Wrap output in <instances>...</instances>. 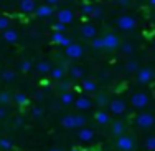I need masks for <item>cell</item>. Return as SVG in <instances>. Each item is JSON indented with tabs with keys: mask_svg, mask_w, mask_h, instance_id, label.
<instances>
[{
	"mask_svg": "<svg viewBox=\"0 0 155 151\" xmlns=\"http://www.w3.org/2000/svg\"><path fill=\"white\" fill-rule=\"evenodd\" d=\"M116 25H117V28H120V30H124V32H130L137 27V22H135V18L130 17V15H120V17H117Z\"/></svg>",
	"mask_w": 155,
	"mask_h": 151,
	"instance_id": "1",
	"label": "cell"
},
{
	"mask_svg": "<svg viewBox=\"0 0 155 151\" xmlns=\"http://www.w3.org/2000/svg\"><path fill=\"white\" fill-rule=\"evenodd\" d=\"M116 148L120 151H132L135 148V139L129 135H120V136H117Z\"/></svg>",
	"mask_w": 155,
	"mask_h": 151,
	"instance_id": "2",
	"label": "cell"
},
{
	"mask_svg": "<svg viewBox=\"0 0 155 151\" xmlns=\"http://www.w3.org/2000/svg\"><path fill=\"white\" fill-rule=\"evenodd\" d=\"M130 105L137 110H143L147 105H149V95L143 93V91H137V93L132 95L130 98Z\"/></svg>",
	"mask_w": 155,
	"mask_h": 151,
	"instance_id": "3",
	"label": "cell"
},
{
	"mask_svg": "<svg viewBox=\"0 0 155 151\" xmlns=\"http://www.w3.org/2000/svg\"><path fill=\"white\" fill-rule=\"evenodd\" d=\"M135 123H137L139 128L147 130V128H152L155 125V116L152 113H140V115H137V118H135Z\"/></svg>",
	"mask_w": 155,
	"mask_h": 151,
	"instance_id": "4",
	"label": "cell"
},
{
	"mask_svg": "<svg viewBox=\"0 0 155 151\" xmlns=\"http://www.w3.org/2000/svg\"><path fill=\"white\" fill-rule=\"evenodd\" d=\"M153 78H155V72H153L152 68H149V67L139 68V72H137V82H139L140 85L150 83Z\"/></svg>",
	"mask_w": 155,
	"mask_h": 151,
	"instance_id": "5",
	"label": "cell"
},
{
	"mask_svg": "<svg viewBox=\"0 0 155 151\" xmlns=\"http://www.w3.org/2000/svg\"><path fill=\"white\" fill-rule=\"evenodd\" d=\"M64 53H66V57L68 58H81L83 57V53H84V50H83V47L79 45V43H74V42H71L68 47H64Z\"/></svg>",
	"mask_w": 155,
	"mask_h": 151,
	"instance_id": "6",
	"label": "cell"
},
{
	"mask_svg": "<svg viewBox=\"0 0 155 151\" xmlns=\"http://www.w3.org/2000/svg\"><path fill=\"white\" fill-rule=\"evenodd\" d=\"M102 42H104V50H109V51H112V50H116V48H119V47H120L119 37L114 35V33L104 35V37H102Z\"/></svg>",
	"mask_w": 155,
	"mask_h": 151,
	"instance_id": "7",
	"label": "cell"
},
{
	"mask_svg": "<svg viewBox=\"0 0 155 151\" xmlns=\"http://www.w3.org/2000/svg\"><path fill=\"white\" fill-rule=\"evenodd\" d=\"M125 108H127V105H125L124 100H120V98H116V100L109 101V110L112 115H124L125 113Z\"/></svg>",
	"mask_w": 155,
	"mask_h": 151,
	"instance_id": "8",
	"label": "cell"
},
{
	"mask_svg": "<svg viewBox=\"0 0 155 151\" xmlns=\"http://www.w3.org/2000/svg\"><path fill=\"white\" fill-rule=\"evenodd\" d=\"M81 37L86 40H93L94 37H97V28L93 23H84L81 27Z\"/></svg>",
	"mask_w": 155,
	"mask_h": 151,
	"instance_id": "9",
	"label": "cell"
},
{
	"mask_svg": "<svg viewBox=\"0 0 155 151\" xmlns=\"http://www.w3.org/2000/svg\"><path fill=\"white\" fill-rule=\"evenodd\" d=\"M51 42L58 43V45H63V47H68L69 43H71V40L64 35V32H53V35H51Z\"/></svg>",
	"mask_w": 155,
	"mask_h": 151,
	"instance_id": "10",
	"label": "cell"
},
{
	"mask_svg": "<svg viewBox=\"0 0 155 151\" xmlns=\"http://www.w3.org/2000/svg\"><path fill=\"white\" fill-rule=\"evenodd\" d=\"M78 138H79L81 141H84V143L93 141V139H94V130H91V128H86V126L79 128V131H78Z\"/></svg>",
	"mask_w": 155,
	"mask_h": 151,
	"instance_id": "11",
	"label": "cell"
},
{
	"mask_svg": "<svg viewBox=\"0 0 155 151\" xmlns=\"http://www.w3.org/2000/svg\"><path fill=\"white\" fill-rule=\"evenodd\" d=\"M35 13H36V17H40V18H46V17H51L54 13V10H53V5H40V7H36L35 9Z\"/></svg>",
	"mask_w": 155,
	"mask_h": 151,
	"instance_id": "12",
	"label": "cell"
},
{
	"mask_svg": "<svg viewBox=\"0 0 155 151\" xmlns=\"http://www.w3.org/2000/svg\"><path fill=\"white\" fill-rule=\"evenodd\" d=\"M56 17H58V22H61V23H64V25L71 23L73 18H74V15H73V12H71L69 9H63V10H60V12L56 13Z\"/></svg>",
	"mask_w": 155,
	"mask_h": 151,
	"instance_id": "13",
	"label": "cell"
},
{
	"mask_svg": "<svg viewBox=\"0 0 155 151\" xmlns=\"http://www.w3.org/2000/svg\"><path fill=\"white\" fill-rule=\"evenodd\" d=\"M73 105H74L78 110L84 111V110H89L91 106H93V100H91V98H87V97H79L78 100H74Z\"/></svg>",
	"mask_w": 155,
	"mask_h": 151,
	"instance_id": "14",
	"label": "cell"
},
{
	"mask_svg": "<svg viewBox=\"0 0 155 151\" xmlns=\"http://www.w3.org/2000/svg\"><path fill=\"white\" fill-rule=\"evenodd\" d=\"M61 126L66 130H74L76 126V115H66L61 118Z\"/></svg>",
	"mask_w": 155,
	"mask_h": 151,
	"instance_id": "15",
	"label": "cell"
},
{
	"mask_svg": "<svg viewBox=\"0 0 155 151\" xmlns=\"http://www.w3.org/2000/svg\"><path fill=\"white\" fill-rule=\"evenodd\" d=\"M36 9L35 0H20V10L23 13H33Z\"/></svg>",
	"mask_w": 155,
	"mask_h": 151,
	"instance_id": "16",
	"label": "cell"
},
{
	"mask_svg": "<svg viewBox=\"0 0 155 151\" xmlns=\"http://www.w3.org/2000/svg\"><path fill=\"white\" fill-rule=\"evenodd\" d=\"M2 37H3V40H5V42H8V43H15L17 40H18V33H17L15 30H12V28L3 30L2 32Z\"/></svg>",
	"mask_w": 155,
	"mask_h": 151,
	"instance_id": "17",
	"label": "cell"
},
{
	"mask_svg": "<svg viewBox=\"0 0 155 151\" xmlns=\"http://www.w3.org/2000/svg\"><path fill=\"white\" fill-rule=\"evenodd\" d=\"M94 120L97 121L99 125H107L109 121H110V116H109L107 111H104V110H99V111L94 115Z\"/></svg>",
	"mask_w": 155,
	"mask_h": 151,
	"instance_id": "18",
	"label": "cell"
},
{
	"mask_svg": "<svg viewBox=\"0 0 155 151\" xmlns=\"http://www.w3.org/2000/svg\"><path fill=\"white\" fill-rule=\"evenodd\" d=\"M35 68H36L38 73H48V72H51V61L41 60V61H38V63L35 65Z\"/></svg>",
	"mask_w": 155,
	"mask_h": 151,
	"instance_id": "19",
	"label": "cell"
},
{
	"mask_svg": "<svg viewBox=\"0 0 155 151\" xmlns=\"http://www.w3.org/2000/svg\"><path fill=\"white\" fill-rule=\"evenodd\" d=\"M81 88H83L84 91H87V93H94V91L97 90V85H96L93 80H83Z\"/></svg>",
	"mask_w": 155,
	"mask_h": 151,
	"instance_id": "20",
	"label": "cell"
},
{
	"mask_svg": "<svg viewBox=\"0 0 155 151\" xmlns=\"http://www.w3.org/2000/svg\"><path fill=\"white\" fill-rule=\"evenodd\" d=\"M61 103H63L64 106L73 105V103H74V95H73L71 91H63V95H61Z\"/></svg>",
	"mask_w": 155,
	"mask_h": 151,
	"instance_id": "21",
	"label": "cell"
},
{
	"mask_svg": "<svg viewBox=\"0 0 155 151\" xmlns=\"http://www.w3.org/2000/svg\"><path fill=\"white\" fill-rule=\"evenodd\" d=\"M124 133H125L124 123H122V121H116V123L112 125V135L114 136H120V135H124Z\"/></svg>",
	"mask_w": 155,
	"mask_h": 151,
	"instance_id": "22",
	"label": "cell"
},
{
	"mask_svg": "<svg viewBox=\"0 0 155 151\" xmlns=\"http://www.w3.org/2000/svg\"><path fill=\"white\" fill-rule=\"evenodd\" d=\"M13 101H15L18 106H25L28 103V97L25 93H15L13 95Z\"/></svg>",
	"mask_w": 155,
	"mask_h": 151,
	"instance_id": "23",
	"label": "cell"
},
{
	"mask_svg": "<svg viewBox=\"0 0 155 151\" xmlns=\"http://www.w3.org/2000/svg\"><path fill=\"white\" fill-rule=\"evenodd\" d=\"M0 76H2V80L3 82H7V83H12L13 80H15V72H12V70H3L2 73H0Z\"/></svg>",
	"mask_w": 155,
	"mask_h": 151,
	"instance_id": "24",
	"label": "cell"
},
{
	"mask_svg": "<svg viewBox=\"0 0 155 151\" xmlns=\"http://www.w3.org/2000/svg\"><path fill=\"white\" fill-rule=\"evenodd\" d=\"M69 75L74 80H81L84 76V72H83V68H79V67H71L69 68Z\"/></svg>",
	"mask_w": 155,
	"mask_h": 151,
	"instance_id": "25",
	"label": "cell"
},
{
	"mask_svg": "<svg viewBox=\"0 0 155 151\" xmlns=\"http://www.w3.org/2000/svg\"><path fill=\"white\" fill-rule=\"evenodd\" d=\"M51 78H53V80H58V82H61V80L64 78V70H63L61 67L51 68Z\"/></svg>",
	"mask_w": 155,
	"mask_h": 151,
	"instance_id": "26",
	"label": "cell"
},
{
	"mask_svg": "<svg viewBox=\"0 0 155 151\" xmlns=\"http://www.w3.org/2000/svg\"><path fill=\"white\" fill-rule=\"evenodd\" d=\"M96 105L101 106V108H104V106H109V98H107V95H104V93L97 95V98H96Z\"/></svg>",
	"mask_w": 155,
	"mask_h": 151,
	"instance_id": "27",
	"label": "cell"
},
{
	"mask_svg": "<svg viewBox=\"0 0 155 151\" xmlns=\"http://www.w3.org/2000/svg\"><path fill=\"white\" fill-rule=\"evenodd\" d=\"M120 51H122L124 55H132V53L135 51V47L132 45V43L125 42V43H122V45H120Z\"/></svg>",
	"mask_w": 155,
	"mask_h": 151,
	"instance_id": "28",
	"label": "cell"
},
{
	"mask_svg": "<svg viewBox=\"0 0 155 151\" xmlns=\"http://www.w3.org/2000/svg\"><path fill=\"white\" fill-rule=\"evenodd\" d=\"M125 70H127L129 73H137L139 72V63L135 60H130L125 63Z\"/></svg>",
	"mask_w": 155,
	"mask_h": 151,
	"instance_id": "29",
	"label": "cell"
},
{
	"mask_svg": "<svg viewBox=\"0 0 155 151\" xmlns=\"http://www.w3.org/2000/svg\"><path fill=\"white\" fill-rule=\"evenodd\" d=\"M0 148H2L3 151H8V149H12V148H13V143H12V139H8V138H0Z\"/></svg>",
	"mask_w": 155,
	"mask_h": 151,
	"instance_id": "30",
	"label": "cell"
},
{
	"mask_svg": "<svg viewBox=\"0 0 155 151\" xmlns=\"http://www.w3.org/2000/svg\"><path fill=\"white\" fill-rule=\"evenodd\" d=\"M93 48L94 50H104V42H102V37H94V38H93Z\"/></svg>",
	"mask_w": 155,
	"mask_h": 151,
	"instance_id": "31",
	"label": "cell"
},
{
	"mask_svg": "<svg viewBox=\"0 0 155 151\" xmlns=\"http://www.w3.org/2000/svg\"><path fill=\"white\" fill-rule=\"evenodd\" d=\"M10 28V18L8 17H0V32Z\"/></svg>",
	"mask_w": 155,
	"mask_h": 151,
	"instance_id": "32",
	"label": "cell"
},
{
	"mask_svg": "<svg viewBox=\"0 0 155 151\" xmlns=\"http://www.w3.org/2000/svg\"><path fill=\"white\" fill-rule=\"evenodd\" d=\"M145 148L149 151H155V136H149L145 139Z\"/></svg>",
	"mask_w": 155,
	"mask_h": 151,
	"instance_id": "33",
	"label": "cell"
},
{
	"mask_svg": "<svg viewBox=\"0 0 155 151\" xmlns=\"http://www.w3.org/2000/svg\"><path fill=\"white\" fill-rule=\"evenodd\" d=\"M30 70H31V61L30 60H23L20 63V72L27 73V72H30Z\"/></svg>",
	"mask_w": 155,
	"mask_h": 151,
	"instance_id": "34",
	"label": "cell"
},
{
	"mask_svg": "<svg viewBox=\"0 0 155 151\" xmlns=\"http://www.w3.org/2000/svg\"><path fill=\"white\" fill-rule=\"evenodd\" d=\"M10 100H12L10 93H7V91H2V93H0V105H7V103H10Z\"/></svg>",
	"mask_w": 155,
	"mask_h": 151,
	"instance_id": "35",
	"label": "cell"
},
{
	"mask_svg": "<svg viewBox=\"0 0 155 151\" xmlns=\"http://www.w3.org/2000/svg\"><path fill=\"white\" fill-rule=\"evenodd\" d=\"M31 116L36 118V120H38V118H41L43 116V108H41V106H35V108L31 110Z\"/></svg>",
	"mask_w": 155,
	"mask_h": 151,
	"instance_id": "36",
	"label": "cell"
},
{
	"mask_svg": "<svg viewBox=\"0 0 155 151\" xmlns=\"http://www.w3.org/2000/svg\"><path fill=\"white\" fill-rule=\"evenodd\" d=\"M81 10H83L84 15H91L93 10H94V5H91V3H84V5L81 7Z\"/></svg>",
	"mask_w": 155,
	"mask_h": 151,
	"instance_id": "37",
	"label": "cell"
},
{
	"mask_svg": "<svg viewBox=\"0 0 155 151\" xmlns=\"http://www.w3.org/2000/svg\"><path fill=\"white\" fill-rule=\"evenodd\" d=\"M60 88L63 91H69V90H71V82H69V80H61Z\"/></svg>",
	"mask_w": 155,
	"mask_h": 151,
	"instance_id": "38",
	"label": "cell"
},
{
	"mask_svg": "<svg viewBox=\"0 0 155 151\" xmlns=\"http://www.w3.org/2000/svg\"><path fill=\"white\" fill-rule=\"evenodd\" d=\"M102 15V12H101V9H99V7H94V10H93V13H91V18H99Z\"/></svg>",
	"mask_w": 155,
	"mask_h": 151,
	"instance_id": "39",
	"label": "cell"
},
{
	"mask_svg": "<svg viewBox=\"0 0 155 151\" xmlns=\"http://www.w3.org/2000/svg\"><path fill=\"white\" fill-rule=\"evenodd\" d=\"M54 32H66V25L61 23V22H58V23L54 25Z\"/></svg>",
	"mask_w": 155,
	"mask_h": 151,
	"instance_id": "40",
	"label": "cell"
},
{
	"mask_svg": "<svg viewBox=\"0 0 155 151\" xmlns=\"http://www.w3.org/2000/svg\"><path fill=\"white\" fill-rule=\"evenodd\" d=\"M35 98H36L38 101H41L43 98H45V93H43V91H36V93H35Z\"/></svg>",
	"mask_w": 155,
	"mask_h": 151,
	"instance_id": "41",
	"label": "cell"
},
{
	"mask_svg": "<svg viewBox=\"0 0 155 151\" xmlns=\"http://www.w3.org/2000/svg\"><path fill=\"white\" fill-rule=\"evenodd\" d=\"M117 3H119L120 7H129L130 5V0H117Z\"/></svg>",
	"mask_w": 155,
	"mask_h": 151,
	"instance_id": "42",
	"label": "cell"
},
{
	"mask_svg": "<svg viewBox=\"0 0 155 151\" xmlns=\"http://www.w3.org/2000/svg\"><path fill=\"white\" fill-rule=\"evenodd\" d=\"M3 118H7V110L3 106H0V120H3Z\"/></svg>",
	"mask_w": 155,
	"mask_h": 151,
	"instance_id": "43",
	"label": "cell"
},
{
	"mask_svg": "<svg viewBox=\"0 0 155 151\" xmlns=\"http://www.w3.org/2000/svg\"><path fill=\"white\" fill-rule=\"evenodd\" d=\"M61 0H46V3L48 5H56V3H60Z\"/></svg>",
	"mask_w": 155,
	"mask_h": 151,
	"instance_id": "44",
	"label": "cell"
},
{
	"mask_svg": "<svg viewBox=\"0 0 155 151\" xmlns=\"http://www.w3.org/2000/svg\"><path fill=\"white\" fill-rule=\"evenodd\" d=\"M149 3H150L152 7H155V0H149Z\"/></svg>",
	"mask_w": 155,
	"mask_h": 151,
	"instance_id": "45",
	"label": "cell"
},
{
	"mask_svg": "<svg viewBox=\"0 0 155 151\" xmlns=\"http://www.w3.org/2000/svg\"><path fill=\"white\" fill-rule=\"evenodd\" d=\"M50 151H63V149H60V148H53V149H50Z\"/></svg>",
	"mask_w": 155,
	"mask_h": 151,
	"instance_id": "46",
	"label": "cell"
},
{
	"mask_svg": "<svg viewBox=\"0 0 155 151\" xmlns=\"http://www.w3.org/2000/svg\"><path fill=\"white\" fill-rule=\"evenodd\" d=\"M71 151H83V149H78V148H74V149H71Z\"/></svg>",
	"mask_w": 155,
	"mask_h": 151,
	"instance_id": "47",
	"label": "cell"
},
{
	"mask_svg": "<svg viewBox=\"0 0 155 151\" xmlns=\"http://www.w3.org/2000/svg\"><path fill=\"white\" fill-rule=\"evenodd\" d=\"M153 47H155V42H153Z\"/></svg>",
	"mask_w": 155,
	"mask_h": 151,
	"instance_id": "48",
	"label": "cell"
},
{
	"mask_svg": "<svg viewBox=\"0 0 155 151\" xmlns=\"http://www.w3.org/2000/svg\"><path fill=\"white\" fill-rule=\"evenodd\" d=\"M147 151H149V149H147Z\"/></svg>",
	"mask_w": 155,
	"mask_h": 151,
	"instance_id": "49",
	"label": "cell"
}]
</instances>
